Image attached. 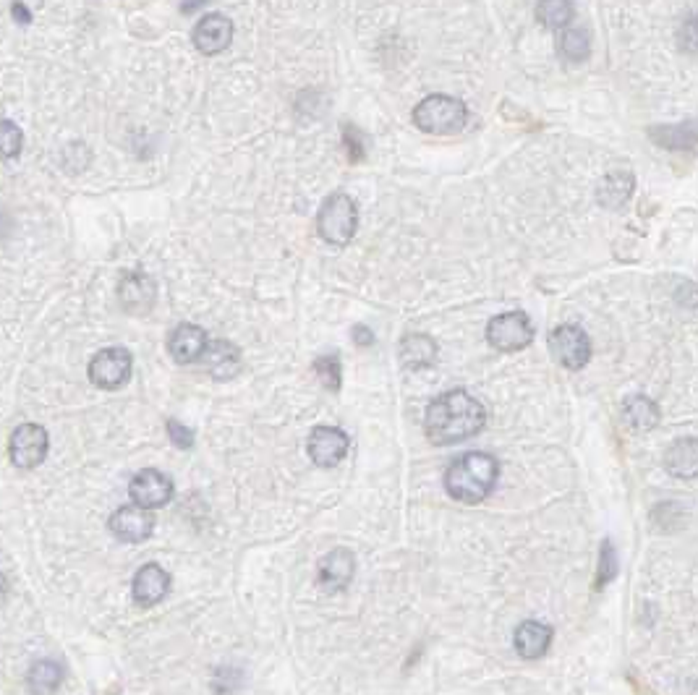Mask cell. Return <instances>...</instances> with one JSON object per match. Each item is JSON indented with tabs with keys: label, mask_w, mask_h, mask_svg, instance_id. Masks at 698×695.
<instances>
[{
	"label": "cell",
	"mask_w": 698,
	"mask_h": 695,
	"mask_svg": "<svg viewBox=\"0 0 698 695\" xmlns=\"http://www.w3.org/2000/svg\"><path fill=\"white\" fill-rule=\"evenodd\" d=\"M11 16H14L16 24H32V11H29L21 0H14V6H11Z\"/></svg>",
	"instance_id": "cell-33"
},
{
	"label": "cell",
	"mask_w": 698,
	"mask_h": 695,
	"mask_svg": "<svg viewBox=\"0 0 698 695\" xmlns=\"http://www.w3.org/2000/svg\"><path fill=\"white\" fill-rule=\"evenodd\" d=\"M617 575V560L615 552H612L610 541L602 544V557H599V578H597V588H604Z\"/></svg>",
	"instance_id": "cell-29"
},
{
	"label": "cell",
	"mask_w": 698,
	"mask_h": 695,
	"mask_svg": "<svg viewBox=\"0 0 698 695\" xmlns=\"http://www.w3.org/2000/svg\"><path fill=\"white\" fill-rule=\"evenodd\" d=\"M50 437L40 424H21L8 439V455L16 468H37L48 458Z\"/></svg>",
	"instance_id": "cell-8"
},
{
	"label": "cell",
	"mask_w": 698,
	"mask_h": 695,
	"mask_svg": "<svg viewBox=\"0 0 698 695\" xmlns=\"http://www.w3.org/2000/svg\"><path fill=\"white\" fill-rule=\"evenodd\" d=\"M500 463L487 453H466L450 463L445 473V489L463 505H479L495 489Z\"/></svg>",
	"instance_id": "cell-2"
},
{
	"label": "cell",
	"mask_w": 698,
	"mask_h": 695,
	"mask_svg": "<svg viewBox=\"0 0 698 695\" xmlns=\"http://www.w3.org/2000/svg\"><path fill=\"white\" fill-rule=\"evenodd\" d=\"M194 48L204 55H217L223 53L228 45L233 42V24L228 16L223 14H207L197 21L194 27Z\"/></svg>",
	"instance_id": "cell-12"
},
{
	"label": "cell",
	"mask_w": 698,
	"mask_h": 695,
	"mask_svg": "<svg viewBox=\"0 0 698 695\" xmlns=\"http://www.w3.org/2000/svg\"><path fill=\"white\" fill-rule=\"evenodd\" d=\"M129 494L136 505L155 510V507L168 505V500L173 497V481H170L165 473L155 471V468H147V471H139L134 479H131Z\"/></svg>",
	"instance_id": "cell-11"
},
{
	"label": "cell",
	"mask_w": 698,
	"mask_h": 695,
	"mask_svg": "<svg viewBox=\"0 0 698 695\" xmlns=\"http://www.w3.org/2000/svg\"><path fill=\"white\" fill-rule=\"evenodd\" d=\"M678 42L685 53H698V16H688L678 29Z\"/></svg>",
	"instance_id": "cell-30"
},
{
	"label": "cell",
	"mask_w": 698,
	"mask_h": 695,
	"mask_svg": "<svg viewBox=\"0 0 698 695\" xmlns=\"http://www.w3.org/2000/svg\"><path fill=\"white\" fill-rule=\"evenodd\" d=\"M353 573H356L353 554L348 549H333L325 560L319 562V586L330 594H338L353 581Z\"/></svg>",
	"instance_id": "cell-15"
},
{
	"label": "cell",
	"mask_w": 698,
	"mask_h": 695,
	"mask_svg": "<svg viewBox=\"0 0 698 695\" xmlns=\"http://www.w3.org/2000/svg\"><path fill=\"white\" fill-rule=\"evenodd\" d=\"M202 358L207 364V372L215 379H231L241 372V353L228 340H212Z\"/></svg>",
	"instance_id": "cell-18"
},
{
	"label": "cell",
	"mask_w": 698,
	"mask_h": 695,
	"mask_svg": "<svg viewBox=\"0 0 698 695\" xmlns=\"http://www.w3.org/2000/svg\"><path fill=\"white\" fill-rule=\"evenodd\" d=\"M513 643H516L518 656H523V659H539L552 646V628H547L544 622L526 620L516 628Z\"/></svg>",
	"instance_id": "cell-17"
},
{
	"label": "cell",
	"mask_w": 698,
	"mask_h": 695,
	"mask_svg": "<svg viewBox=\"0 0 698 695\" xmlns=\"http://www.w3.org/2000/svg\"><path fill=\"white\" fill-rule=\"evenodd\" d=\"M557 50H560V55L570 63L586 61L591 55L589 32L581 27H570L568 24V27L563 29V34H560V40H557Z\"/></svg>",
	"instance_id": "cell-24"
},
{
	"label": "cell",
	"mask_w": 698,
	"mask_h": 695,
	"mask_svg": "<svg viewBox=\"0 0 698 695\" xmlns=\"http://www.w3.org/2000/svg\"><path fill=\"white\" fill-rule=\"evenodd\" d=\"M665 468L678 479H696L698 476V437H683L672 442L665 455Z\"/></svg>",
	"instance_id": "cell-19"
},
{
	"label": "cell",
	"mask_w": 698,
	"mask_h": 695,
	"mask_svg": "<svg viewBox=\"0 0 698 695\" xmlns=\"http://www.w3.org/2000/svg\"><path fill=\"white\" fill-rule=\"evenodd\" d=\"M633 189H636V181L628 170H615V173H607L604 181L599 183V204L607 207V210H617L623 207L628 199H631Z\"/></svg>",
	"instance_id": "cell-21"
},
{
	"label": "cell",
	"mask_w": 698,
	"mask_h": 695,
	"mask_svg": "<svg viewBox=\"0 0 698 695\" xmlns=\"http://www.w3.org/2000/svg\"><path fill=\"white\" fill-rule=\"evenodd\" d=\"M165 426H168L170 442H173L176 447H181V450H189V447L194 445V434L189 432V426H183L181 421H176V419H170Z\"/></svg>",
	"instance_id": "cell-31"
},
{
	"label": "cell",
	"mask_w": 698,
	"mask_h": 695,
	"mask_svg": "<svg viewBox=\"0 0 698 695\" xmlns=\"http://www.w3.org/2000/svg\"><path fill=\"white\" fill-rule=\"evenodd\" d=\"M309 458L314 460V466L319 468H335L340 460L348 453V437L335 426H317L309 434Z\"/></svg>",
	"instance_id": "cell-10"
},
{
	"label": "cell",
	"mask_w": 698,
	"mask_h": 695,
	"mask_svg": "<svg viewBox=\"0 0 698 695\" xmlns=\"http://www.w3.org/2000/svg\"><path fill=\"white\" fill-rule=\"evenodd\" d=\"M207 345H210V338L197 324H181V327L173 330V335L168 340L170 356L176 358L178 364H194V361H199L204 356V351H207Z\"/></svg>",
	"instance_id": "cell-16"
},
{
	"label": "cell",
	"mask_w": 698,
	"mask_h": 695,
	"mask_svg": "<svg viewBox=\"0 0 698 695\" xmlns=\"http://www.w3.org/2000/svg\"><path fill=\"white\" fill-rule=\"evenodd\" d=\"M343 142H346L348 155H351L353 162L364 157V142H361L359 131L353 129V126H346V131H343Z\"/></svg>",
	"instance_id": "cell-32"
},
{
	"label": "cell",
	"mask_w": 698,
	"mask_h": 695,
	"mask_svg": "<svg viewBox=\"0 0 698 695\" xmlns=\"http://www.w3.org/2000/svg\"><path fill=\"white\" fill-rule=\"evenodd\" d=\"M134 358L126 348H105L89 361V382L100 390H118L129 382Z\"/></svg>",
	"instance_id": "cell-6"
},
{
	"label": "cell",
	"mask_w": 698,
	"mask_h": 695,
	"mask_svg": "<svg viewBox=\"0 0 698 695\" xmlns=\"http://www.w3.org/2000/svg\"><path fill=\"white\" fill-rule=\"evenodd\" d=\"M24 147V134L14 121H3L0 118V155L16 157Z\"/></svg>",
	"instance_id": "cell-27"
},
{
	"label": "cell",
	"mask_w": 698,
	"mask_h": 695,
	"mask_svg": "<svg viewBox=\"0 0 698 695\" xmlns=\"http://www.w3.org/2000/svg\"><path fill=\"white\" fill-rule=\"evenodd\" d=\"M651 142L665 149H693L698 144V121H685L678 126H657L649 131Z\"/></svg>",
	"instance_id": "cell-23"
},
{
	"label": "cell",
	"mask_w": 698,
	"mask_h": 695,
	"mask_svg": "<svg viewBox=\"0 0 698 695\" xmlns=\"http://www.w3.org/2000/svg\"><path fill=\"white\" fill-rule=\"evenodd\" d=\"M152 528H155V515L150 507L142 505H123L116 513L110 515V531L118 541L126 544H139V541L150 539Z\"/></svg>",
	"instance_id": "cell-9"
},
{
	"label": "cell",
	"mask_w": 698,
	"mask_h": 695,
	"mask_svg": "<svg viewBox=\"0 0 698 695\" xmlns=\"http://www.w3.org/2000/svg\"><path fill=\"white\" fill-rule=\"evenodd\" d=\"M623 424L628 426L631 432H651V429L659 424L657 403L646 398V395H631V398H625Z\"/></svg>",
	"instance_id": "cell-20"
},
{
	"label": "cell",
	"mask_w": 698,
	"mask_h": 695,
	"mask_svg": "<svg viewBox=\"0 0 698 695\" xmlns=\"http://www.w3.org/2000/svg\"><path fill=\"white\" fill-rule=\"evenodd\" d=\"M414 123L424 134L450 136L466 129L468 108L458 97L429 95L416 105Z\"/></svg>",
	"instance_id": "cell-3"
},
{
	"label": "cell",
	"mask_w": 698,
	"mask_h": 695,
	"mask_svg": "<svg viewBox=\"0 0 698 695\" xmlns=\"http://www.w3.org/2000/svg\"><path fill=\"white\" fill-rule=\"evenodd\" d=\"M118 298L129 314H147L155 304L157 288L152 277L142 275V272H129V275H123L121 285H118Z\"/></svg>",
	"instance_id": "cell-13"
},
{
	"label": "cell",
	"mask_w": 698,
	"mask_h": 695,
	"mask_svg": "<svg viewBox=\"0 0 698 695\" xmlns=\"http://www.w3.org/2000/svg\"><path fill=\"white\" fill-rule=\"evenodd\" d=\"M536 19L547 29H565L573 21V6L570 0H539Z\"/></svg>",
	"instance_id": "cell-25"
},
{
	"label": "cell",
	"mask_w": 698,
	"mask_h": 695,
	"mask_svg": "<svg viewBox=\"0 0 698 695\" xmlns=\"http://www.w3.org/2000/svg\"><path fill=\"white\" fill-rule=\"evenodd\" d=\"M356 225H359L356 202L348 194H343V191L330 194L325 199V204L319 207L317 230L322 241L333 243V246H346L353 238V233H356Z\"/></svg>",
	"instance_id": "cell-4"
},
{
	"label": "cell",
	"mask_w": 698,
	"mask_h": 695,
	"mask_svg": "<svg viewBox=\"0 0 698 695\" xmlns=\"http://www.w3.org/2000/svg\"><path fill=\"white\" fill-rule=\"evenodd\" d=\"M314 372H317V377L325 382L327 390H340V379H343V374H340V361L338 356H322L314 361Z\"/></svg>",
	"instance_id": "cell-28"
},
{
	"label": "cell",
	"mask_w": 698,
	"mask_h": 695,
	"mask_svg": "<svg viewBox=\"0 0 698 695\" xmlns=\"http://www.w3.org/2000/svg\"><path fill=\"white\" fill-rule=\"evenodd\" d=\"M204 6V0H186V3H183V6H181V11H183V14H194V11H197V8H202Z\"/></svg>",
	"instance_id": "cell-35"
},
{
	"label": "cell",
	"mask_w": 698,
	"mask_h": 695,
	"mask_svg": "<svg viewBox=\"0 0 698 695\" xmlns=\"http://www.w3.org/2000/svg\"><path fill=\"white\" fill-rule=\"evenodd\" d=\"M168 588V573L157 562H150V565L139 567L134 586H131V594H134V601L139 607H155V604H160L168 596Z\"/></svg>",
	"instance_id": "cell-14"
},
{
	"label": "cell",
	"mask_w": 698,
	"mask_h": 695,
	"mask_svg": "<svg viewBox=\"0 0 698 695\" xmlns=\"http://www.w3.org/2000/svg\"><path fill=\"white\" fill-rule=\"evenodd\" d=\"M487 424L484 405L463 390L445 392L434 398L427 408L424 432L432 445H455L468 437H476Z\"/></svg>",
	"instance_id": "cell-1"
},
{
	"label": "cell",
	"mask_w": 698,
	"mask_h": 695,
	"mask_svg": "<svg viewBox=\"0 0 698 695\" xmlns=\"http://www.w3.org/2000/svg\"><path fill=\"white\" fill-rule=\"evenodd\" d=\"M487 340L492 348L502 353L523 351L534 340V327H531L529 314L523 311H505L489 319Z\"/></svg>",
	"instance_id": "cell-5"
},
{
	"label": "cell",
	"mask_w": 698,
	"mask_h": 695,
	"mask_svg": "<svg viewBox=\"0 0 698 695\" xmlns=\"http://www.w3.org/2000/svg\"><path fill=\"white\" fill-rule=\"evenodd\" d=\"M434 358H437V345L427 335L414 332V335H406L400 343V361L406 369H427L434 364Z\"/></svg>",
	"instance_id": "cell-22"
},
{
	"label": "cell",
	"mask_w": 698,
	"mask_h": 695,
	"mask_svg": "<svg viewBox=\"0 0 698 695\" xmlns=\"http://www.w3.org/2000/svg\"><path fill=\"white\" fill-rule=\"evenodd\" d=\"M27 680L34 693H50V690H55L61 685L63 669L61 664L55 662H37L32 667V672H29Z\"/></svg>",
	"instance_id": "cell-26"
},
{
	"label": "cell",
	"mask_w": 698,
	"mask_h": 695,
	"mask_svg": "<svg viewBox=\"0 0 698 695\" xmlns=\"http://www.w3.org/2000/svg\"><path fill=\"white\" fill-rule=\"evenodd\" d=\"M549 351L557 358V364H563L570 372H578L589 364L591 340L578 324H563L549 335Z\"/></svg>",
	"instance_id": "cell-7"
},
{
	"label": "cell",
	"mask_w": 698,
	"mask_h": 695,
	"mask_svg": "<svg viewBox=\"0 0 698 695\" xmlns=\"http://www.w3.org/2000/svg\"><path fill=\"white\" fill-rule=\"evenodd\" d=\"M353 340L359 345H372L374 343V335H372V330L369 327H353Z\"/></svg>",
	"instance_id": "cell-34"
}]
</instances>
